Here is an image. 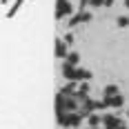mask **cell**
Returning <instances> with one entry per match:
<instances>
[{
	"label": "cell",
	"mask_w": 129,
	"mask_h": 129,
	"mask_svg": "<svg viewBox=\"0 0 129 129\" xmlns=\"http://www.w3.org/2000/svg\"><path fill=\"white\" fill-rule=\"evenodd\" d=\"M58 120H60V125H64V127H76L78 122H80V116L69 111L67 116H64V114H58Z\"/></svg>",
	"instance_id": "1"
},
{
	"label": "cell",
	"mask_w": 129,
	"mask_h": 129,
	"mask_svg": "<svg viewBox=\"0 0 129 129\" xmlns=\"http://www.w3.org/2000/svg\"><path fill=\"white\" fill-rule=\"evenodd\" d=\"M78 74H80V69H76L74 64H69V62H64V67H62V76L67 78V80H78Z\"/></svg>",
	"instance_id": "2"
},
{
	"label": "cell",
	"mask_w": 129,
	"mask_h": 129,
	"mask_svg": "<svg viewBox=\"0 0 129 129\" xmlns=\"http://www.w3.org/2000/svg\"><path fill=\"white\" fill-rule=\"evenodd\" d=\"M67 13H71V5H69V0H58V11H56V18H64Z\"/></svg>",
	"instance_id": "3"
},
{
	"label": "cell",
	"mask_w": 129,
	"mask_h": 129,
	"mask_svg": "<svg viewBox=\"0 0 129 129\" xmlns=\"http://www.w3.org/2000/svg\"><path fill=\"white\" fill-rule=\"evenodd\" d=\"M103 122H105V129H114V127H118V125H122L116 116H105Z\"/></svg>",
	"instance_id": "4"
},
{
	"label": "cell",
	"mask_w": 129,
	"mask_h": 129,
	"mask_svg": "<svg viewBox=\"0 0 129 129\" xmlns=\"http://www.w3.org/2000/svg\"><path fill=\"white\" fill-rule=\"evenodd\" d=\"M89 18H91V16H89V13H87V11H80V13H78V16H76V18H71V20H69V27L78 25V22H87Z\"/></svg>",
	"instance_id": "5"
},
{
	"label": "cell",
	"mask_w": 129,
	"mask_h": 129,
	"mask_svg": "<svg viewBox=\"0 0 129 129\" xmlns=\"http://www.w3.org/2000/svg\"><path fill=\"white\" fill-rule=\"evenodd\" d=\"M105 105H114V107H122V96H114V98H105Z\"/></svg>",
	"instance_id": "6"
},
{
	"label": "cell",
	"mask_w": 129,
	"mask_h": 129,
	"mask_svg": "<svg viewBox=\"0 0 129 129\" xmlns=\"http://www.w3.org/2000/svg\"><path fill=\"white\" fill-rule=\"evenodd\" d=\"M87 91H89V85H87V82H82V85L78 87V93H76V98H82V100H85V98H87Z\"/></svg>",
	"instance_id": "7"
},
{
	"label": "cell",
	"mask_w": 129,
	"mask_h": 129,
	"mask_svg": "<svg viewBox=\"0 0 129 129\" xmlns=\"http://www.w3.org/2000/svg\"><path fill=\"white\" fill-rule=\"evenodd\" d=\"M116 93H118V87L116 85H109V87L105 89V98H114Z\"/></svg>",
	"instance_id": "8"
},
{
	"label": "cell",
	"mask_w": 129,
	"mask_h": 129,
	"mask_svg": "<svg viewBox=\"0 0 129 129\" xmlns=\"http://www.w3.org/2000/svg\"><path fill=\"white\" fill-rule=\"evenodd\" d=\"M67 49H64V42H60V40H58V42H56V56H60V58H62V56H67Z\"/></svg>",
	"instance_id": "9"
},
{
	"label": "cell",
	"mask_w": 129,
	"mask_h": 129,
	"mask_svg": "<svg viewBox=\"0 0 129 129\" xmlns=\"http://www.w3.org/2000/svg\"><path fill=\"white\" fill-rule=\"evenodd\" d=\"M74 89H76V85H74V80H69V85L62 89V93H64V96H69V93H74Z\"/></svg>",
	"instance_id": "10"
},
{
	"label": "cell",
	"mask_w": 129,
	"mask_h": 129,
	"mask_svg": "<svg viewBox=\"0 0 129 129\" xmlns=\"http://www.w3.org/2000/svg\"><path fill=\"white\" fill-rule=\"evenodd\" d=\"M91 78V71H87V69H80V74H78V80H89Z\"/></svg>",
	"instance_id": "11"
},
{
	"label": "cell",
	"mask_w": 129,
	"mask_h": 129,
	"mask_svg": "<svg viewBox=\"0 0 129 129\" xmlns=\"http://www.w3.org/2000/svg\"><path fill=\"white\" fill-rule=\"evenodd\" d=\"M67 62H69V64H76L78 62V53H69V56H67Z\"/></svg>",
	"instance_id": "12"
},
{
	"label": "cell",
	"mask_w": 129,
	"mask_h": 129,
	"mask_svg": "<svg viewBox=\"0 0 129 129\" xmlns=\"http://www.w3.org/2000/svg\"><path fill=\"white\" fill-rule=\"evenodd\" d=\"M118 27H129V18H118Z\"/></svg>",
	"instance_id": "13"
},
{
	"label": "cell",
	"mask_w": 129,
	"mask_h": 129,
	"mask_svg": "<svg viewBox=\"0 0 129 129\" xmlns=\"http://www.w3.org/2000/svg\"><path fill=\"white\" fill-rule=\"evenodd\" d=\"M98 122H100V120H98V116H89V125H91V127H96Z\"/></svg>",
	"instance_id": "14"
},
{
	"label": "cell",
	"mask_w": 129,
	"mask_h": 129,
	"mask_svg": "<svg viewBox=\"0 0 129 129\" xmlns=\"http://www.w3.org/2000/svg\"><path fill=\"white\" fill-rule=\"evenodd\" d=\"M91 5H96V7H98V5H105V0H91Z\"/></svg>",
	"instance_id": "15"
},
{
	"label": "cell",
	"mask_w": 129,
	"mask_h": 129,
	"mask_svg": "<svg viewBox=\"0 0 129 129\" xmlns=\"http://www.w3.org/2000/svg\"><path fill=\"white\" fill-rule=\"evenodd\" d=\"M114 5V0H105V7H111Z\"/></svg>",
	"instance_id": "16"
},
{
	"label": "cell",
	"mask_w": 129,
	"mask_h": 129,
	"mask_svg": "<svg viewBox=\"0 0 129 129\" xmlns=\"http://www.w3.org/2000/svg\"><path fill=\"white\" fill-rule=\"evenodd\" d=\"M114 129H127V127H125V125H118V127H114Z\"/></svg>",
	"instance_id": "17"
},
{
	"label": "cell",
	"mask_w": 129,
	"mask_h": 129,
	"mask_svg": "<svg viewBox=\"0 0 129 129\" xmlns=\"http://www.w3.org/2000/svg\"><path fill=\"white\" fill-rule=\"evenodd\" d=\"M125 5H127V7H129V0H125Z\"/></svg>",
	"instance_id": "18"
},
{
	"label": "cell",
	"mask_w": 129,
	"mask_h": 129,
	"mask_svg": "<svg viewBox=\"0 0 129 129\" xmlns=\"http://www.w3.org/2000/svg\"><path fill=\"white\" fill-rule=\"evenodd\" d=\"M91 129H96V127H91Z\"/></svg>",
	"instance_id": "19"
}]
</instances>
